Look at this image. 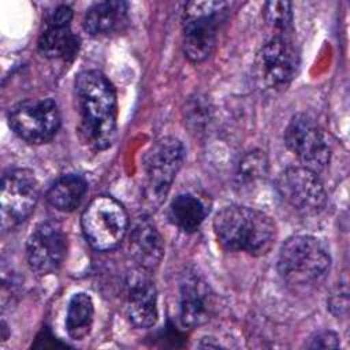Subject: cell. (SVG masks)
Listing matches in <instances>:
<instances>
[{
    "label": "cell",
    "instance_id": "1",
    "mask_svg": "<svg viewBox=\"0 0 350 350\" xmlns=\"http://www.w3.org/2000/svg\"><path fill=\"white\" fill-rule=\"evenodd\" d=\"M78 134L93 150H104L115 139L118 103L109 79L97 70L78 74L74 83Z\"/></svg>",
    "mask_w": 350,
    "mask_h": 350
},
{
    "label": "cell",
    "instance_id": "2",
    "mask_svg": "<svg viewBox=\"0 0 350 350\" xmlns=\"http://www.w3.org/2000/svg\"><path fill=\"white\" fill-rule=\"evenodd\" d=\"M213 230L223 247L252 256L267 254L278 235L272 217L242 205H230L219 211L213 219Z\"/></svg>",
    "mask_w": 350,
    "mask_h": 350
},
{
    "label": "cell",
    "instance_id": "3",
    "mask_svg": "<svg viewBox=\"0 0 350 350\" xmlns=\"http://www.w3.org/2000/svg\"><path fill=\"white\" fill-rule=\"evenodd\" d=\"M331 254L316 237L294 235L280 247L278 271L282 279L297 288L319 286L328 275Z\"/></svg>",
    "mask_w": 350,
    "mask_h": 350
},
{
    "label": "cell",
    "instance_id": "4",
    "mask_svg": "<svg viewBox=\"0 0 350 350\" xmlns=\"http://www.w3.org/2000/svg\"><path fill=\"white\" fill-rule=\"evenodd\" d=\"M227 11L226 1H189L185 5L182 46L187 59L200 63L212 55Z\"/></svg>",
    "mask_w": 350,
    "mask_h": 350
},
{
    "label": "cell",
    "instance_id": "5",
    "mask_svg": "<svg viewBox=\"0 0 350 350\" xmlns=\"http://www.w3.org/2000/svg\"><path fill=\"white\" fill-rule=\"evenodd\" d=\"M183 159L185 146L175 137H163L146 150L142 159V190L149 208L156 209L165 200Z\"/></svg>",
    "mask_w": 350,
    "mask_h": 350
},
{
    "label": "cell",
    "instance_id": "6",
    "mask_svg": "<svg viewBox=\"0 0 350 350\" xmlns=\"http://www.w3.org/2000/svg\"><path fill=\"white\" fill-rule=\"evenodd\" d=\"M83 235L98 252L115 249L124 238L129 217L123 205L109 196L93 198L81 216Z\"/></svg>",
    "mask_w": 350,
    "mask_h": 350
},
{
    "label": "cell",
    "instance_id": "7",
    "mask_svg": "<svg viewBox=\"0 0 350 350\" xmlns=\"http://www.w3.org/2000/svg\"><path fill=\"white\" fill-rule=\"evenodd\" d=\"M299 66V55L286 36H273L257 52L254 77L260 88L269 92L286 89L294 79Z\"/></svg>",
    "mask_w": 350,
    "mask_h": 350
},
{
    "label": "cell",
    "instance_id": "8",
    "mask_svg": "<svg viewBox=\"0 0 350 350\" xmlns=\"http://www.w3.org/2000/svg\"><path fill=\"white\" fill-rule=\"evenodd\" d=\"M8 123L21 139L40 145L56 135L60 127V112L52 98L25 100L10 109Z\"/></svg>",
    "mask_w": 350,
    "mask_h": 350
},
{
    "label": "cell",
    "instance_id": "9",
    "mask_svg": "<svg viewBox=\"0 0 350 350\" xmlns=\"http://www.w3.org/2000/svg\"><path fill=\"white\" fill-rule=\"evenodd\" d=\"M280 197L297 212L308 216L320 213L327 204V191L317 172L308 167H288L276 180Z\"/></svg>",
    "mask_w": 350,
    "mask_h": 350
},
{
    "label": "cell",
    "instance_id": "10",
    "mask_svg": "<svg viewBox=\"0 0 350 350\" xmlns=\"http://www.w3.org/2000/svg\"><path fill=\"white\" fill-rule=\"evenodd\" d=\"M286 146L301 160L304 167L319 172L331 159L328 141L320 126L308 115L297 113L284 130Z\"/></svg>",
    "mask_w": 350,
    "mask_h": 350
},
{
    "label": "cell",
    "instance_id": "11",
    "mask_svg": "<svg viewBox=\"0 0 350 350\" xmlns=\"http://www.w3.org/2000/svg\"><path fill=\"white\" fill-rule=\"evenodd\" d=\"M38 194L40 187L33 171L15 168L5 172L0 193L3 226L14 227L25 221L34 211Z\"/></svg>",
    "mask_w": 350,
    "mask_h": 350
},
{
    "label": "cell",
    "instance_id": "12",
    "mask_svg": "<svg viewBox=\"0 0 350 350\" xmlns=\"http://www.w3.org/2000/svg\"><path fill=\"white\" fill-rule=\"evenodd\" d=\"M67 253V238L55 220L40 223L26 242L29 268L37 275H48L59 269Z\"/></svg>",
    "mask_w": 350,
    "mask_h": 350
},
{
    "label": "cell",
    "instance_id": "13",
    "mask_svg": "<svg viewBox=\"0 0 350 350\" xmlns=\"http://www.w3.org/2000/svg\"><path fill=\"white\" fill-rule=\"evenodd\" d=\"M71 19L72 10L64 4L46 14L37 45L44 57L62 60L75 57L79 49V38L71 31Z\"/></svg>",
    "mask_w": 350,
    "mask_h": 350
},
{
    "label": "cell",
    "instance_id": "14",
    "mask_svg": "<svg viewBox=\"0 0 350 350\" xmlns=\"http://www.w3.org/2000/svg\"><path fill=\"white\" fill-rule=\"evenodd\" d=\"M124 312L129 321L137 328H149L157 321V290L150 272L137 267L129 273L124 290Z\"/></svg>",
    "mask_w": 350,
    "mask_h": 350
},
{
    "label": "cell",
    "instance_id": "15",
    "mask_svg": "<svg viewBox=\"0 0 350 350\" xmlns=\"http://www.w3.org/2000/svg\"><path fill=\"white\" fill-rule=\"evenodd\" d=\"M216 308V295L209 283L196 272H185L179 282V314L187 327L205 324Z\"/></svg>",
    "mask_w": 350,
    "mask_h": 350
},
{
    "label": "cell",
    "instance_id": "16",
    "mask_svg": "<svg viewBox=\"0 0 350 350\" xmlns=\"http://www.w3.org/2000/svg\"><path fill=\"white\" fill-rule=\"evenodd\" d=\"M129 253L141 269L152 272L159 267L164 256V242L148 219H141L134 224L129 235Z\"/></svg>",
    "mask_w": 350,
    "mask_h": 350
},
{
    "label": "cell",
    "instance_id": "17",
    "mask_svg": "<svg viewBox=\"0 0 350 350\" xmlns=\"http://www.w3.org/2000/svg\"><path fill=\"white\" fill-rule=\"evenodd\" d=\"M127 21V3L108 0L93 4L85 14L83 29L93 37L118 31Z\"/></svg>",
    "mask_w": 350,
    "mask_h": 350
},
{
    "label": "cell",
    "instance_id": "18",
    "mask_svg": "<svg viewBox=\"0 0 350 350\" xmlns=\"http://www.w3.org/2000/svg\"><path fill=\"white\" fill-rule=\"evenodd\" d=\"M86 180L75 174L63 175L46 191V201L57 211L71 212L78 208L86 194Z\"/></svg>",
    "mask_w": 350,
    "mask_h": 350
},
{
    "label": "cell",
    "instance_id": "19",
    "mask_svg": "<svg viewBox=\"0 0 350 350\" xmlns=\"http://www.w3.org/2000/svg\"><path fill=\"white\" fill-rule=\"evenodd\" d=\"M206 213L208 211L204 202L190 193L178 194L168 208L171 223L185 232L196 231L204 221Z\"/></svg>",
    "mask_w": 350,
    "mask_h": 350
},
{
    "label": "cell",
    "instance_id": "20",
    "mask_svg": "<svg viewBox=\"0 0 350 350\" xmlns=\"http://www.w3.org/2000/svg\"><path fill=\"white\" fill-rule=\"evenodd\" d=\"M94 305L86 293H77L71 297L66 313V331L71 339L82 340L92 329Z\"/></svg>",
    "mask_w": 350,
    "mask_h": 350
},
{
    "label": "cell",
    "instance_id": "21",
    "mask_svg": "<svg viewBox=\"0 0 350 350\" xmlns=\"http://www.w3.org/2000/svg\"><path fill=\"white\" fill-rule=\"evenodd\" d=\"M268 170L267 156L261 150H252L246 153L239 164L237 171V178L242 185H250L265 176Z\"/></svg>",
    "mask_w": 350,
    "mask_h": 350
},
{
    "label": "cell",
    "instance_id": "22",
    "mask_svg": "<svg viewBox=\"0 0 350 350\" xmlns=\"http://www.w3.org/2000/svg\"><path fill=\"white\" fill-rule=\"evenodd\" d=\"M262 12L268 26L278 31L275 36H286L284 33L291 27L293 22L291 4L288 1H268Z\"/></svg>",
    "mask_w": 350,
    "mask_h": 350
},
{
    "label": "cell",
    "instance_id": "23",
    "mask_svg": "<svg viewBox=\"0 0 350 350\" xmlns=\"http://www.w3.org/2000/svg\"><path fill=\"white\" fill-rule=\"evenodd\" d=\"M327 305L335 317H343L349 309V291L346 283H338L329 293Z\"/></svg>",
    "mask_w": 350,
    "mask_h": 350
},
{
    "label": "cell",
    "instance_id": "24",
    "mask_svg": "<svg viewBox=\"0 0 350 350\" xmlns=\"http://www.w3.org/2000/svg\"><path fill=\"white\" fill-rule=\"evenodd\" d=\"M339 336L332 331H323L310 338L306 345L309 349H336L339 347Z\"/></svg>",
    "mask_w": 350,
    "mask_h": 350
}]
</instances>
